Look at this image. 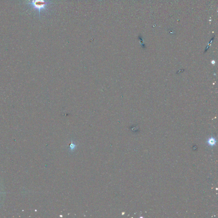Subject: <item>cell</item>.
Returning a JSON list of instances; mask_svg holds the SVG:
<instances>
[{"label": "cell", "mask_w": 218, "mask_h": 218, "mask_svg": "<svg viewBox=\"0 0 218 218\" xmlns=\"http://www.w3.org/2000/svg\"><path fill=\"white\" fill-rule=\"evenodd\" d=\"M27 3L31 5L34 10L38 11L40 15L42 11L47 9L50 2L48 0H27Z\"/></svg>", "instance_id": "1"}, {"label": "cell", "mask_w": 218, "mask_h": 218, "mask_svg": "<svg viewBox=\"0 0 218 218\" xmlns=\"http://www.w3.org/2000/svg\"><path fill=\"white\" fill-rule=\"evenodd\" d=\"M216 141L215 138L212 137L209 138L208 140V145L210 146H214L216 144Z\"/></svg>", "instance_id": "2"}]
</instances>
